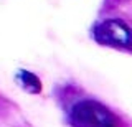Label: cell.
<instances>
[{
    "label": "cell",
    "instance_id": "3",
    "mask_svg": "<svg viewBox=\"0 0 132 127\" xmlns=\"http://www.w3.org/2000/svg\"><path fill=\"white\" fill-rule=\"evenodd\" d=\"M16 79H18V83L22 84V88L25 91L33 92V94L41 92V81L38 79V76L33 74V73L23 69V71H20L18 74H16Z\"/></svg>",
    "mask_w": 132,
    "mask_h": 127
},
{
    "label": "cell",
    "instance_id": "2",
    "mask_svg": "<svg viewBox=\"0 0 132 127\" xmlns=\"http://www.w3.org/2000/svg\"><path fill=\"white\" fill-rule=\"evenodd\" d=\"M93 35L99 45L132 53V25L124 20H104L94 27Z\"/></svg>",
    "mask_w": 132,
    "mask_h": 127
},
{
    "label": "cell",
    "instance_id": "1",
    "mask_svg": "<svg viewBox=\"0 0 132 127\" xmlns=\"http://www.w3.org/2000/svg\"><path fill=\"white\" fill-rule=\"evenodd\" d=\"M73 127H122V122L109 107L93 99L79 101L69 112Z\"/></svg>",
    "mask_w": 132,
    "mask_h": 127
}]
</instances>
